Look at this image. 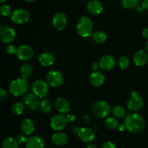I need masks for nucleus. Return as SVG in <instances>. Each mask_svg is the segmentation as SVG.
I'll list each match as a JSON object with an SVG mask.
<instances>
[{
    "mask_svg": "<svg viewBox=\"0 0 148 148\" xmlns=\"http://www.w3.org/2000/svg\"><path fill=\"white\" fill-rule=\"evenodd\" d=\"M126 128L131 132H141L145 127V122L141 116L137 114H132L127 116L124 120Z\"/></svg>",
    "mask_w": 148,
    "mask_h": 148,
    "instance_id": "f257e3e1",
    "label": "nucleus"
},
{
    "mask_svg": "<svg viewBox=\"0 0 148 148\" xmlns=\"http://www.w3.org/2000/svg\"><path fill=\"white\" fill-rule=\"evenodd\" d=\"M77 32L82 38H87L91 36L93 29L92 22L89 17H82L77 23Z\"/></svg>",
    "mask_w": 148,
    "mask_h": 148,
    "instance_id": "f03ea898",
    "label": "nucleus"
},
{
    "mask_svg": "<svg viewBox=\"0 0 148 148\" xmlns=\"http://www.w3.org/2000/svg\"><path fill=\"white\" fill-rule=\"evenodd\" d=\"M28 89V85L25 79L23 78L14 79L9 85V90L14 96H21L25 93Z\"/></svg>",
    "mask_w": 148,
    "mask_h": 148,
    "instance_id": "7ed1b4c3",
    "label": "nucleus"
},
{
    "mask_svg": "<svg viewBox=\"0 0 148 148\" xmlns=\"http://www.w3.org/2000/svg\"><path fill=\"white\" fill-rule=\"evenodd\" d=\"M92 112L95 116L103 119L108 116L111 112V107L107 102L100 101L95 102L92 106Z\"/></svg>",
    "mask_w": 148,
    "mask_h": 148,
    "instance_id": "20e7f679",
    "label": "nucleus"
},
{
    "mask_svg": "<svg viewBox=\"0 0 148 148\" xmlns=\"http://www.w3.org/2000/svg\"><path fill=\"white\" fill-rule=\"evenodd\" d=\"M46 80L48 85L53 88H58L64 82V77L62 74L59 71L51 70L47 72L46 75Z\"/></svg>",
    "mask_w": 148,
    "mask_h": 148,
    "instance_id": "39448f33",
    "label": "nucleus"
},
{
    "mask_svg": "<svg viewBox=\"0 0 148 148\" xmlns=\"http://www.w3.org/2000/svg\"><path fill=\"white\" fill-rule=\"evenodd\" d=\"M30 19V13L25 9H17L12 12L11 20L16 24H25Z\"/></svg>",
    "mask_w": 148,
    "mask_h": 148,
    "instance_id": "423d86ee",
    "label": "nucleus"
},
{
    "mask_svg": "<svg viewBox=\"0 0 148 148\" xmlns=\"http://www.w3.org/2000/svg\"><path fill=\"white\" fill-rule=\"evenodd\" d=\"M33 91L38 98H43L47 96L49 92V85L46 82L38 79L33 84Z\"/></svg>",
    "mask_w": 148,
    "mask_h": 148,
    "instance_id": "0eeeda50",
    "label": "nucleus"
},
{
    "mask_svg": "<svg viewBox=\"0 0 148 148\" xmlns=\"http://www.w3.org/2000/svg\"><path fill=\"white\" fill-rule=\"evenodd\" d=\"M16 38V33L10 26L4 25L0 27V40L4 43L12 42Z\"/></svg>",
    "mask_w": 148,
    "mask_h": 148,
    "instance_id": "6e6552de",
    "label": "nucleus"
},
{
    "mask_svg": "<svg viewBox=\"0 0 148 148\" xmlns=\"http://www.w3.org/2000/svg\"><path fill=\"white\" fill-rule=\"evenodd\" d=\"M143 106V100L140 98L137 91H132L131 97L127 102V108L130 111H137L141 109Z\"/></svg>",
    "mask_w": 148,
    "mask_h": 148,
    "instance_id": "1a4fd4ad",
    "label": "nucleus"
},
{
    "mask_svg": "<svg viewBox=\"0 0 148 148\" xmlns=\"http://www.w3.org/2000/svg\"><path fill=\"white\" fill-rule=\"evenodd\" d=\"M16 54L20 60L26 62L30 60L33 57L34 51L33 48L28 45H21L17 48Z\"/></svg>",
    "mask_w": 148,
    "mask_h": 148,
    "instance_id": "9d476101",
    "label": "nucleus"
},
{
    "mask_svg": "<svg viewBox=\"0 0 148 148\" xmlns=\"http://www.w3.org/2000/svg\"><path fill=\"white\" fill-rule=\"evenodd\" d=\"M67 122L66 117L64 114H56L51 119L50 126L52 130L59 131L66 127Z\"/></svg>",
    "mask_w": 148,
    "mask_h": 148,
    "instance_id": "9b49d317",
    "label": "nucleus"
},
{
    "mask_svg": "<svg viewBox=\"0 0 148 148\" xmlns=\"http://www.w3.org/2000/svg\"><path fill=\"white\" fill-rule=\"evenodd\" d=\"M23 101L27 108L31 111H37L40 108V101L38 97L33 93H28L23 98Z\"/></svg>",
    "mask_w": 148,
    "mask_h": 148,
    "instance_id": "f8f14e48",
    "label": "nucleus"
},
{
    "mask_svg": "<svg viewBox=\"0 0 148 148\" xmlns=\"http://www.w3.org/2000/svg\"><path fill=\"white\" fill-rule=\"evenodd\" d=\"M67 19L66 15L62 12H57L53 15L52 19V24L56 29L62 30L66 27Z\"/></svg>",
    "mask_w": 148,
    "mask_h": 148,
    "instance_id": "ddd939ff",
    "label": "nucleus"
},
{
    "mask_svg": "<svg viewBox=\"0 0 148 148\" xmlns=\"http://www.w3.org/2000/svg\"><path fill=\"white\" fill-rule=\"evenodd\" d=\"M100 68L104 71H110L116 66V59L111 55H106L101 57L99 61Z\"/></svg>",
    "mask_w": 148,
    "mask_h": 148,
    "instance_id": "4468645a",
    "label": "nucleus"
},
{
    "mask_svg": "<svg viewBox=\"0 0 148 148\" xmlns=\"http://www.w3.org/2000/svg\"><path fill=\"white\" fill-rule=\"evenodd\" d=\"M78 136L84 143H90L95 139V133L91 129L83 127L78 131Z\"/></svg>",
    "mask_w": 148,
    "mask_h": 148,
    "instance_id": "2eb2a0df",
    "label": "nucleus"
},
{
    "mask_svg": "<svg viewBox=\"0 0 148 148\" xmlns=\"http://www.w3.org/2000/svg\"><path fill=\"white\" fill-rule=\"evenodd\" d=\"M90 82L91 85L95 88L101 87L105 81V77L103 75L102 72L99 71H95V72H92L90 75Z\"/></svg>",
    "mask_w": 148,
    "mask_h": 148,
    "instance_id": "dca6fc26",
    "label": "nucleus"
},
{
    "mask_svg": "<svg viewBox=\"0 0 148 148\" xmlns=\"http://www.w3.org/2000/svg\"><path fill=\"white\" fill-rule=\"evenodd\" d=\"M87 10L88 12L92 15H98L102 12L103 10V7L101 1L98 0H92L88 2L87 5Z\"/></svg>",
    "mask_w": 148,
    "mask_h": 148,
    "instance_id": "f3484780",
    "label": "nucleus"
},
{
    "mask_svg": "<svg viewBox=\"0 0 148 148\" xmlns=\"http://www.w3.org/2000/svg\"><path fill=\"white\" fill-rule=\"evenodd\" d=\"M55 58L52 53L49 52H43L38 56V62L43 66H50L54 63Z\"/></svg>",
    "mask_w": 148,
    "mask_h": 148,
    "instance_id": "a211bd4d",
    "label": "nucleus"
},
{
    "mask_svg": "<svg viewBox=\"0 0 148 148\" xmlns=\"http://www.w3.org/2000/svg\"><path fill=\"white\" fill-rule=\"evenodd\" d=\"M133 61L135 65L138 66H143L147 63L148 55L145 51L140 50L134 53Z\"/></svg>",
    "mask_w": 148,
    "mask_h": 148,
    "instance_id": "6ab92c4d",
    "label": "nucleus"
},
{
    "mask_svg": "<svg viewBox=\"0 0 148 148\" xmlns=\"http://www.w3.org/2000/svg\"><path fill=\"white\" fill-rule=\"evenodd\" d=\"M55 107L56 109L61 114H67L70 110V106L66 99L64 98H59L55 102Z\"/></svg>",
    "mask_w": 148,
    "mask_h": 148,
    "instance_id": "aec40b11",
    "label": "nucleus"
},
{
    "mask_svg": "<svg viewBox=\"0 0 148 148\" xmlns=\"http://www.w3.org/2000/svg\"><path fill=\"white\" fill-rule=\"evenodd\" d=\"M44 142L38 136H32L27 139L25 148H44Z\"/></svg>",
    "mask_w": 148,
    "mask_h": 148,
    "instance_id": "412c9836",
    "label": "nucleus"
},
{
    "mask_svg": "<svg viewBox=\"0 0 148 148\" xmlns=\"http://www.w3.org/2000/svg\"><path fill=\"white\" fill-rule=\"evenodd\" d=\"M20 128L23 134L25 135H30L35 130L34 123L30 119H25L22 121Z\"/></svg>",
    "mask_w": 148,
    "mask_h": 148,
    "instance_id": "4be33fe9",
    "label": "nucleus"
},
{
    "mask_svg": "<svg viewBox=\"0 0 148 148\" xmlns=\"http://www.w3.org/2000/svg\"><path fill=\"white\" fill-rule=\"evenodd\" d=\"M52 142L58 146L64 145L67 143V136L64 132H56L52 135Z\"/></svg>",
    "mask_w": 148,
    "mask_h": 148,
    "instance_id": "5701e85b",
    "label": "nucleus"
},
{
    "mask_svg": "<svg viewBox=\"0 0 148 148\" xmlns=\"http://www.w3.org/2000/svg\"><path fill=\"white\" fill-rule=\"evenodd\" d=\"M33 73V66L28 64H23L20 69V75H21V78L26 79L28 78Z\"/></svg>",
    "mask_w": 148,
    "mask_h": 148,
    "instance_id": "b1692460",
    "label": "nucleus"
},
{
    "mask_svg": "<svg viewBox=\"0 0 148 148\" xmlns=\"http://www.w3.org/2000/svg\"><path fill=\"white\" fill-rule=\"evenodd\" d=\"M92 39L96 43H103L106 41L107 36L104 32L99 30V31L95 32L92 34Z\"/></svg>",
    "mask_w": 148,
    "mask_h": 148,
    "instance_id": "393cba45",
    "label": "nucleus"
},
{
    "mask_svg": "<svg viewBox=\"0 0 148 148\" xmlns=\"http://www.w3.org/2000/svg\"><path fill=\"white\" fill-rule=\"evenodd\" d=\"M40 110L42 112L45 113V114H48L50 112L52 109V103L51 101L48 98H45L40 103Z\"/></svg>",
    "mask_w": 148,
    "mask_h": 148,
    "instance_id": "a878e982",
    "label": "nucleus"
},
{
    "mask_svg": "<svg viewBox=\"0 0 148 148\" xmlns=\"http://www.w3.org/2000/svg\"><path fill=\"white\" fill-rule=\"evenodd\" d=\"M2 148H18V143L12 137H7L3 142Z\"/></svg>",
    "mask_w": 148,
    "mask_h": 148,
    "instance_id": "bb28decb",
    "label": "nucleus"
},
{
    "mask_svg": "<svg viewBox=\"0 0 148 148\" xmlns=\"http://www.w3.org/2000/svg\"><path fill=\"white\" fill-rule=\"evenodd\" d=\"M138 3L139 0H121V4L122 7L128 10H132L137 7Z\"/></svg>",
    "mask_w": 148,
    "mask_h": 148,
    "instance_id": "cd10ccee",
    "label": "nucleus"
},
{
    "mask_svg": "<svg viewBox=\"0 0 148 148\" xmlns=\"http://www.w3.org/2000/svg\"><path fill=\"white\" fill-rule=\"evenodd\" d=\"M104 124H105L106 127L107 129L114 130V129L116 128L119 126V121L116 118L110 117V118H108L106 120Z\"/></svg>",
    "mask_w": 148,
    "mask_h": 148,
    "instance_id": "c85d7f7f",
    "label": "nucleus"
},
{
    "mask_svg": "<svg viewBox=\"0 0 148 148\" xmlns=\"http://www.w3.org/2000/svg\"><path fill=\"white\" fill-rule=\"evenodd\" d=\"M24 111V105L22 103H15L12 107V112L16 116L21 115Z\"/></svg>",
    "mask_w": 148,
    "mask_h": 148,
    "instance_id": "c756f323",
    "label": "nucleus"
},
{
    "mask_svg": "<svg viewBox=\"0 0 148 148\" xmlns=\"http://www.w3.org/2000/svg\"><path fill=\"white\" fill-rule=\"evenodd\" d=\"M112 112L116 117L119 119L123 118L126 115V110L124 109V108L120 106L114 107L112 110Z\"/></svg>",
    "mask_w": 148,
    "mask_h": 148,
    "instance_id": "7c9ffc66",
    "label": "nucleus"
},
{
    "mask_svg": "<svg viewBox=\"0 0 148 148\" xmlns=\"http://www.w3.org/2000/svg\"><path fill=\"white\" fill-rule=\"evenodd\" d=\"M130 59H129L127 56H121V57H119V59L118 60L119 66V68L121 69H127L129 66V65H130Z\"/></svg>",
    "mask_w": 148,
    "mask_h": 148,
    "instance_id": "2f4dec72",
    "label": "nucleus"
},
{
    "mask_svg": "<svg viewBox=\"0 0 148 148\" xmlns=\"http://www.w3.org/2000/svg\"><path fill=\"white\" fill-rule=\"evenodd\" d=\"M0 12H1V15L4 16V17L12 15V14L11 7L7 4H2L0 7Z\"/></svg>",
    "mask_w": 148,
    "mask_h": 148,
    "instance_id": "473e14b6",
    "label": "nucleus"
},
{
    "mask_svg": "<svg viewBox=\"0 0 148 148\" xmlns=\"http://www.w3.org/2000/svg\"><path fill=\"white\" fill-rule=\"evenodd\" d=\"M17 49H16L15 46H13V45H9L7 49H6V51H7V53H9V54L13 55L17 53Z\"/></svg>",
    "mask_w": 148,
    "mask_h": 148,
    "instance_id": "72a5a7b5",
    "label": "nucleus"
},
{
    "mask_svg": "<svg viewBox=\"0 0 148 148\" xmlns=\"http://www.w3.org/2000/svg\"><path fill=\"white\" fill-rule=\"evenodd\" d=\"M27 141V139H26V137H25L24 135L20 134V135L17 136V143H18V144H20V145L26 144Z\"/></svg>",
    "mask_w": 148,
    "mask_h": 148,
    "instance_id": "f704fd0d",
    "label": "nucleus"
},
{
    "mask_svg": "<svg viewBox=\"0 0 148 148\" xmlns=\"http://www.w3.org/2000/svg\"><path fill=\"white\" fill-rule=\"evenodd\" d=\"M7 96V91H6L4 89H3V88H1V89L0 90V100H1V101H4V99H6Z\"/></svg>",
    "mask_w": 148,
    "mask_h": 148,
    "instance_id": "c9c22d12",
    "label": "nucleus"
},
{
    "mask_svg": "<svg viewBox=\"0 0 148 148\" xmlns=\"http://www.w3.org/2000/svg\"><path fill=\"white\" fill-rule=\"evenodd\" d=\"M102 148H116V147L112 142H107L102 146Z\"/></svg>",
    "mask_w": 148,
    "mask_h": 148,
    "instance_id": "e433bc0d",
    "label": "nucleus"
},
{
    "mask_svg": "<svg viewBox=\"0 0 148 148\" xmlns=\"http://www.w3.org/2000/svg\"><path fill=\"white\" fill-rule=\"evenodd\" d=\"M66 117V119H67V121H69V122H73V121L75 120V119H76V116L72 114H67Z\"/></svg>",
    "mask_w": 148,
    "mask_h": 148,
    "instance_id": "4c0bfd02",
    "label": "nucleus"
},
{
    "mask_svg": "<svg viewBox=\"0 0 148 148\" xmlns=\"http://www.w3.org/2000/svg\"><path fill=\"white\" fill-rule=\"evenodd\" d=\"M99 67H100V65H99V63H98V62H93V63L91 64V68H92V69L94 71V72L98 71V68Z\"/></svg>",
    "mask_w": 148,
    "mask_h": 148,
    "instance_id": "58836bf2",
    "label": "nucleus"
},
{
    "mask_svg": "<svg viewBox=\"0 0 148 148\" xmlns=\"http://www.w3.org/2000/svg\"><path fill=\"white\" fill-rule=\"evenodd\" d=\"M142 7L144 10H148V0H143L142 2Z\"/></svg>",
    "mask_w": 148,
    "mask_h": 148,
    "instance_id": "ea45409f",
    "label": "nucleus"
},
{
    "mask_svg": "<svg viewBox=\"0 0 148 148\" xmlns=\"http://www.w3.org/2000/svg\"><path fill=\"white\" fill-rule=\"evenodd\" d=\"M143 36L145 39H147L148 40V27L147 28H145L144 30H143Z\"/></svg>",
    "mask_w": 148,
    "mask_h": 148,
    "instance_id": "a19ab883",
    "label": "nucleus"
},
{
    "mask_svg": "<svg viewBox=\"0 0 148 148\" xmlns=\"http://www.w3.org/2000/svg\"><path fill=\"white\" fill-rule=\"evenodd\" d=\"M90 120H91L90 117L88 115H85L83 116V121H85V122L90 123Z\"/></svg>",
    "mask_w": 148,
    "mask_h": 148,
    "instance_id": "79ce46f5",
    "label": "nucleus"
},
{
    "mask_svg": "<svg viewBox=\"0 0 148 148\" xmlns=\"http://www.w3.org/2000/svg\"><path fill=\"white\" fill-rule=\"evenodd\" d=\"M126 128V126L124 125V124H121V125L119 126V130L121 132H124V130H125Z\"/></svg>",
    "mask_w": 148,
    "mask_h": 148,
    "instance_id": "37998d69",
    "label": "nucleus"
},
{
    "mask_svg": "<svg viewBox=\"0 0 148 148\" xmlns=\"http://www.w3.org/2000/svg\"><path fill=\"white\" fill-rule=\"evenodd\" d=\"M86 148H97V147L95 144H89Z\"/></svg>",
    "mask_w": 148,
    "mask_h": 148,
    "instance_id": "c03bdc74",
    "label": "nucleus"
},
{
    "mask_svg": "<svg viewBox=\"0 0 148 148\" xmlns=\"http://www.w3.org/2000/svg\"><path fill=\"white\" fill-rule=\"evenodd\" d=\"M25 1H27V2H32V1H34L35 0H25Z\"/></svg>",
    "mask_w": 148,
    "mask_h": 148,
    "instance_id": "a18cd8bd",
    "label": "nucleus"
},
{
    "mask_svg": "<svg viewBox=\"0 0 148 148\" xmlns=\"http://www.w3.org/2000/svg\"><path fill=\"white\" fill-rule=\"evenodd\" d=\"M6 1H7V0H0V3H1V4H3V3L5 2Z\"/></svg>",
    "mask_w": 148,
    "mask_h": 148,
    "instance_id": "49530a36",
    "label": "nucleus"
},
{
    "mask_svg": "<svg viewBox=\"0 0 148 148\" xmlns=\"http://www.w3.org/2000/svg\"><path fill=\"white\" fill-rule=\"evenodd\" d=\"M146 49H147L148 51V41L147 42V44H146Z\"/></svg>",
    "mask_w": 148,
    "mask_h": 148,
    "instance_id": "de8ad7c7",
    "label": "nucleus"
},
{
    "mask_svg": "<svg viewBox=\"0 0 148 148\" xmlns=\"http://www.w3.org/2000/svg\"><path fill=\"white\" fill-rule=\"evenodd\" d=\"M84 1H88V0H84Z\"/></svg>",
    "mask_w": 148,
    "mask_h": 148,
    "instance_id": "09e8293b",
    "label": "nucleus"
}]
</instances>
